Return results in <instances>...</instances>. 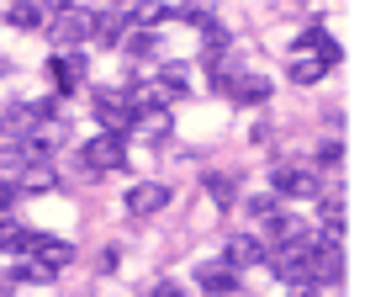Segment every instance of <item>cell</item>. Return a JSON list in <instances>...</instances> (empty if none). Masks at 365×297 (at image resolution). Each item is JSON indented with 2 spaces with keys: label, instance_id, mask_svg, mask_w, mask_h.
<instances>
[{
  "label": "cell",
  "instance_id": "cell-8",
  "mask_svg": "<svg viewBox=\"0 0 365 297\" xmlns=\"http://www.w3.org/2000/svg\"><path fill=\"white\" fill-rule=\"evenodd\" d=\"M270 250H265V239H255V233H233L228 239V266L233 271H244V266H259Z\"/></svg>",
  "mask_w": 365,
  "mask_h": 297
},
{
  "label": "cell",
  "instance_id": "cell-5",
  "mask_svg": "<svg viewBox=\"0 0 365 297\" xmlns=\"http://www.w3.org/2000/svg\"><path fill=\"white\" fill-rule=\"evenodd\" d=\"M196 281H201V292H207V297L238 292V271L228 266V260H207V266H196Z\"/></svg>",
  "mask_w": 365,
  "mask_h": 297
},
{
  "label": "cell",
  "instance_id": "cell-13",
  "mask_svg": "<svg viewBox=\"0 0 365 297\" xmlns=\"http://www.w3.org/2000/svg\"><path fill=\"white\" fill-rule=\"evenodd\" d=\"M91 32L101 37V43H122V37L133 32V11H117V16H101Z\"/></svg>",
  "mask_w": 365,
  "mask_h": 297
},
{
  "label": "cell",
  "instance_id": "cell-14",
  "mask_svg": "<svg viewBox=\"0 0 365 297\" xmlns=\"http://www.w3.org/2000/svg\"><path fill=\"white\" fill-rule=\"evenodd\" d=\"M48 74L58 80V91H74V85L85 80V64H80V59H53V64H48Z\"/></svg>",
  "mask_w": 365,
  "mask_h": 297
},
{
  "label": "cell",
  "instance_id": "cell-15",
  "mask_svg": "<svg viewBox=\"0 0 365 297\" xmlns=\"http://www.w3.org/2000/svg\"><path fill=\"white\" fill-rule=\"evenodd\" d=\"M154 91H159V101H175V96H185V69H180V64H170V69H159V80H154Z\"/></svg>",
  "mask_w": 365,
  "mask_h": 297
},
{
  "label": "cell",
  "instance_id": "cell-3",
  "mask_svg": "<svg viewBox=\"0 0 365 297\" xmlns=\"http://www.w3.org/2000/svg\"><path fill=\"white\" fill-rule=\"evenodd\" d=\"M80 165L91 170V176H111V170H122V139H111V133H101L80 148Z\"/></svg>",
  "mask_w": 365,
  "mask_h": 297
},
{
  "label": "cell",
  "instance_id": "cell-7",
  "mask_svg": "<svg viewBox=\"0 0 365 297\" xmlns=\"http://www.w3.org/2000/svg\"><path fill=\"white\" fill-rule=\"evenodd\" d=\"M165 207H170V186H159V181H138L128 191V213H138V218L165 213Z\"/></svg>",
  "mask_w": 365,
  "mask_h": 297
},
{
  "label": "cell",
  "instance_id": "cell-4",
  "mask_svg": "<svg viewBox=\"0 0 365 297\" xmlns=\"http://www.w3.org/2000/svg\"><path fill=\"white\" fill-rule=\"evenodd\" d=\"M270 196H318V176L312 170H297V165H275L270 170Z\"/></svg>",
  "mask_w": 365,
  "mask_h": 297
},
{
  "label": "cell",
  "instance_id": "cell-1",
  "mask_svg": "<svg viewBox=\"0 0 365 297\" xmlns=\"http://www.w3.org/2000/svg\"><path fill=\"white\" fill-rule=\"evenodd\" d=\"M96 111H101V128L111 139H128L133 128V106H128V91H111V85H96Z\"/></svg>",
  "mask_w": 365,
  "mask_h": 297
},
{
  "label": "cell",
  "instance_id": "cell-28",
  "mask_svg": "<svg viewBox=\"0 0 365 297\" xmlns=\"http://www.w3.org/2000/svg\"><path fill=\"white\" fill-rule=\"evenodd\" d=\"M228 297H244V292H228Z\"/></svg>",
  "mask_w": 365,
  "mask_h": 297
},
{
  "label": "cell",
  "instance_id": "cell-27",
  "mask_svg": "<svg viewBox=\"0 0 365 297\" xmlns=\"http://www.w3.org/2000/svg\"><path fill=\"white\" fill-rule=\"evenodd\" d=\"M297 297H318V292H297Z\"/></svg>",
  "mask_w": 365,
  "mask_h": 297
},
{
  "label": "cell",
  "instance_id": "cell-16",
  "mask_svg": "<svg viewBox=\"0 0 365 297\" xmlns=\"http://www.w3.org/2000/svg\"><path fill=\"white\" fill-rule=\"evenodd\" d=\"M6 21H11V27H21V32L37 27V21H43V0H16V6L6 11Z\"/></svg>",
  "mask_w": 365,
  "mask_h": 297
},
{
  "label": "cell",
  "instance_id": "cell-17",
  "mask_svg": "<svg viewBox=\"0 0 365 297\" xmlns=\"http://www.w3.org/2000/svg\"><path fill=\"white\" fill-rule=\"evenodd\" d=\"M53 186H58V176H53V170H48V165H32L27 176H21V186H16V191H53Z\"/></svg>",
  "mask_w": 365,
  "mask_h": 297
},
{
  "label": "cell",
  "instance_id": "cell-9",
  "mask_svg": "<svg viewBox=\"0 0 365 297\" xmlns=\"http://www.w3.org/2000/svg\"><path fill=\"white\" fill-rule=\"evenodd\" d=\"M302 54H318V59H323V64H329V69H334V64H339V59H344V48H339V43H334V37H329V32H323V27H312L307 37H302Z\"/></svg>",
  "mask_w": 365,
  "mask_h": 297
},
{
  "label": "cell",
  "instance_id": "cell-19",
  "mask_svg": "<svg viewBox=\"0 0 365 297\" xmlns=\"http://www.w3.org/2000/svg\"><path fill=\"white\" fill-rule=\"evenodd\" d=\"M265 233H270V239H297V233H302V228H297V223H292V218H281V213H270V218H265Z\"/></svg>",
  "mask_w": 365,
  "mask_h": 297
},
{
  "label": "cell",
  "instance_id": "cell-23",
  "mask_svg": "<svg viewBox=\"0 0 365 297\" xmlns=\"http://www.w3.org/2000/svg\"><path fill=\"white\" fill-rule=\"evenodd\" d=\"M249 213H255L259 223H265V218L275 213V196H255V202H249Z\"/></svg>",
  "mask_w": 365,
  "mask_h": 297
},
{
  "label": "cell",
  "instance_id": "cell-26",
  "mask_svg": "<svg viewBox=\"0 0 365 297\" xmlns=\"http://www.w3.org/2000/svg\"><path fill=\"white\" fill-rule=\"evenodd\" d=\"M117 6H128V11H133V6H143V0H117Z\"/></svg>",
  "mask_w": 365,
  "mask_h": 297
},
{
  "label": "cell",
  "instance_id": "cell-2",
  "mask_svg": "<svg viewBox=\"0 0 365 297\" xmlns=\"http://www.w3.org/2000/svg\"><path fill=\"white\" fill-rule=\"evenodd\" d=\"M307 250H312V239H307V233H297V239H281V250L265 255V260L275 266V276H281V281H307Z\"/></svg>",
  "mask_w": 365,
  "mask_h": 297
},
{
  "label": "cell",
  "instance_id": "cell-12",
  "mask_svg": "<svg viewBox=\"0 0 365 297\" xmlns=\"http://www.w3.org/2000/svg\"><path fill=\"white\" fill-rule=\"evenodd\" d=\"M323 74H329V64H323L318 54H302V48H297V59H292V80H297V85H318Z\"/></svg>",
  "mask_w": 365,
  "mask_h": 297
},
{
  "label": "cell",
  "instance_id": "cell-6",
  "mask_svg": "<svg viewBox=\"0 0 365 297\" xmlns=\"http://www.w3.org/2000/svg\"><path fill=\"white\" fill-rule=\"evenodd\" d=\"M21 255H32V260H43V266H53V271H64L74 250L64 239H48V233H27V244H21Z\"/></svg>",
  "mask_w": 365,
  "mask_h": 297
},
{
  "label": "cell",
  "instance_id": "cell-24",
  "mask_svg": "<svg viewBox=\"0 0 365 297\" xmlns=\"http://www.w3.org/2000/svg\"><path fill=\"white\" fill-rule=\"evenodd\" d=\"M11 202H16V186H11V181H0V213H6Z\"/></svg>",
  "mask_w": 365,
  "mask_h": 297
},
{
  "label": "cell",
  "instance_id": "cell-18",
  "mask_svg": "<svg viewBox=\"0 0 365 297\" xmlns=\"http://www.w3.org/2000/svg\"><path fill=\"white\" fill-rule=\"evenodd\" d=\"M233 191H238L233 176H207V196H212L217 207H228V202H233Z\"/></svg>",
  "mask_w": 365,
  "mask_h": 297
},
{
  "label": "cell",
  "instance_id": "cell-11",
  "mask_svg": "<svg viewBox=\"0 0 365 297\" xmlns=\"http://www.w3.org/2000/svg\"><path fill=\"white\" fill-rule=\"evenodd\" d=\"M228 96H238V101H265V96H270V80H265V74H233V80H228Z\"/></svg>",
  "mask_w": 365,
  "mask_h": 297
},
{
  "label": "cell",
  "instance_id": "cell-22",
  "mask_svg": "<svg viewBox=\"0 0 365 297\" xmlns=\"http://www.w3.org/2000/svg\"><path fill=\"white\" fill-rule=\"evenodd\" d=\"M339 159H344V144H334V139H329V144L318 148V165H339Z\"/></svg>",
  "mask_w": 365,
  "mask_h": 297
},
{
  "label": "cell",
  "instance_id": "cell-20",
  "mask_svg": "<svg viewBox=\"0 0 365 297\" xmlns=\"http://www.w3.org/2000/svg\"><path fill=\"white\" fill-rule=\"evenodd\" d=\"M122 43H128V48H133L138 59H143V54H154V32H128V37H122Z\"/></svg>",
  "mask_w": 365,
  "mask_h": 297
},
{
  "label": "cell",
  "instance_id": "cell-10",
  "mask_svg": "<svg viewBox=\"0 0 365 297\" xmlns=\"http://www.w3.org/2000/svg\"><path fill=\"white\" fill-rule=\"evenodd\" d=\"M91 27H96V16H91V11H58V37H64V43H74V37H91Z\"/></svg>",
  "mask_w": 365,
  "mask_h": 297
},
{
  "label": "cell",
  "instance_id": "cell-21",
  "mask_svg": "<svg viewBox=\"0 0 365 297\" xmlns=\"http://www.w3.org/2000/svg\"><path fill=\"white\" fill-rule=\"evenodd\" d=\"M138 11V21L143 27H154V21H165V6H154V0H143V6H133Z\"/></svg>",
  "mask_w": 365,
  "mask_h": 297
},
{
  "label": "cell",
  "instance_id": "cell-25",
  "mask_svg": "<svg viewBox=\"0 0 365 297\" xmlns=\"http://www.w3.org/2000/svg\"><path fill=\"white\" fill-rule=\"evenodd\" d=\"M148 297H185V292H180V287H175V281H159V287H154V292H148Z\"/></svg>",
  "mask_w": 365,
  "mask_h": 297
}]
</instances>
